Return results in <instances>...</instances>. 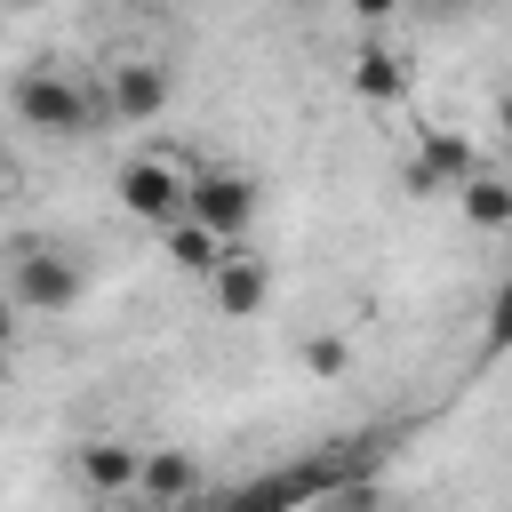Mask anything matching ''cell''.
Segmentation results:
<instances>
[{
  "label": "cell",
  "instance_id": "cell-8",
  "mask_svg": "<svg viewBox=\"0 0 512 512\" xmlns=\"http://www.w3.org/2000/svg\"><path fill=\"white\" fill-rule=\"evenodd\" d=\"M136 496H144V504H192V496H200V464H192L184 448H144Z\"/></svg>",
  "mask_w": 512,
  "mask_h": 512
},
{
  "label": "cell",
  "instance_id": "cell-12",
  "mask_svg": "<svg viewBox=\"0 0 512 512\" xmlns=\"http://www.w3.org/2000/svg\"><path fill=\"white\" fill-rule=\"evenodd\" d=\"M456 208H464L472 232H504V224H512V184L488 176V168H472V176L456 184Z\"/></svg>",
  "mask_w": 512,
  "mask_h": 512
},
{
  "label": "cell",
  "instance_id": "cell-2",
  "mask_svg": "<svg viewBox=\"0 0 512 512\" xmlns=\"http://www.w3.org/2000/svg\"><path fill=\"white\" fill-rule=\"evenodd\" d=\"M256 208H264V192H256V176H240V168H192V176H184V216H200V224L224 232V240H240V232L256 224Z\"/></svg>",
  "mask_w": 512,
  "mask_h": 512
},
{
  "label": "cell",
  "instance_id": "cell-6",
  "mask_svg": "<svg viewBox=\"0 0 512 512\" xmlns=\"http://www.w3.org/2000/svg\"><path fill=\"white\" fill-rule=\"evenodd\" d=\"M104 104H112V120L144 128V120H160V112H168V72H160V64H112Z\"/></svg>",
  "mask_w": 512,
  "mask_h": 512
},
{
  "label": "cell",
  "instance_id": "cell-19",
  "mask_svg": "<svg viewBox=\"0 0 512 512\" xmlns=\"http://www.w3.org/2000/svg\"><path fill=\"white\" fill-rule=\"evenodd\" d=\"M504 248H512V224H504Z\"/></svg>",
  "mask_w": 512,
  "mask_h": 512
},
{
  "label": "cell",
  "instance_id": "cell-13",
  "mask_svg": "<svg viewBox=\"0 0 512 512\" xmlns=\"http://www.w3.org/2000/svg\"><path fill=\"white\" fill-rule=\"evenodd\" d=\"M480 336H488V352H512V272L496 280V296H488V312H480Z\"/></svg>",
  "mask_w": 512,
  "mask_h": 512
},
{
  "label": "cell",
  "instance_id": "cell-1",
  "mask_svg": "<svg viewBox=\"0 0 512 512\" xmlns=\"http://www.w3.org/2000/svg\"><path fill=\"white\" fill-rule=\"evenodd\" d=\"M16 120L32 136H88L96 128V96L64 72H24L16 80Z\"/></svg>",
  "mask_w": 512,
  "mask_h": 512
},
{
  "label": "cell",
  "instance_id": "cell-10",
  "mask_svg": "<svg viewBox=\"0 0 512 512\" xmlns=\"http://www.w3.org/2000/svg\"><path fill=\"white\" fill-rule=\"evenodd\" d=\"M352 96H360V104H400V96H408V64H400V48L368 40V48L352 56Z\"/></svg>",
  "mask_w": 512,
  "mask_h": 512
},
{
  "label": "cell",
  "instance_id": "cell-9",
  "mask_svg": "<svg viewBox=\"0 0 512 512\" xmlns=\"http://www.w3.org/2000/svg\"><path fill=\"white\" fill-rule=\"evenodd\" d=\"M472 168H480V160H472V144H464V136H448V128H424L408 184H416V192H440V184H464Z\"/></svg>",
  "mask_w": 512,
  "mask_h": 512
},
{
  "label": "cell",
  "instance_id": "cell-4",
  "mask_svg": "<svg viewBox=\"0 0 512 512\" xmlns=\"http://www.w3.org/2000/svg\"><path fill=\"white\" fill-rule=\"evenodd\" d=\"M112 192H120V208H128L136 224H168V216H184V168H176V160L136 152V160H120Z\"/></svg>",
  "mask_w": 512,
  "mask_h": 512
},
{
  "label": "cell",
  "instance_id": "cell-16",
  "mask_svg": "<svg viewBox=\"0 0 512 512\" xmlns=\"http://www.w3.org/2000/svg\"><path fill=\"white\" fill-rule=\"evenodd\" d=\"M408 8H424V16H472L480 0H408Z\"/></svg>",
  "mask_w": 512,
  "mask_h": 512
},
{
  "label": "cell",
  "instance_id": "cell-17",
  "mask_svg": "<svg viewBox=\"0 0 512 512\" xmlns=\"http://www.w3.org/2000/svg\"><path fill=\"white\" fill-rule=\"evenodd\" d=\"M8 336H16V296L0 288V352H8Z\"/></svg>",
  "mask_w": 512,
  "mask_h": 512
},
{
  "label": "cell",
  "instance_id": "cell-14",
  "mask_svg": "<svg viewBox=\"0 0 512 512\" xmlns=\"http://www.w3.org/2000/svg\"><path fill=\"white\" fill-rule=\"evenodd\" d=\"M344 360H352L344 336H312V344H304V368H312V376H344Z\"/></svg>",
  "mask_w": 512,
  "mask_h": 512
},
{
  "label": "cell",
  "instance_id": "cell-18",
  "mask_svg": "<svg viewBox=\"0 0 512 512\" xmlns=\"http://www.w3.org/2000/svg\"><path fill=\"white\" fill-rule=\"evenodd\" d=\"M496 128H504V144H512V88L496 96Z\"/></svg>",
  "mask_w": 512,
  "mask_h": 512
},
{
  "label": "cell",
  "instance_id": "cell-15",
  "mask_svg": "<svg viewBox=\"0 0 512 512\" xmlns=\"http://www.w3.org/2000/svg\"><path fill=\"white\" fill-rule=\"evenodd\" d=\"M344 8H352V16H360V24H384V16H400V8H408V0H344Z\"/></svg>",
  "mask_w": 512,
  "mask_h": 512
},
{
  "label": "cell",
  "instance_id": "cell-11",
  "mask_svg": "<svg viewBox=\"0 0 512 512\" xmlns=\"http://www.w3.org/2000/svg\"><path fill=\"white\" fill-rule=\"evenodd\" d=\"M160 232H168V264H176L184 280H208V272H216V256H224V232H208L200 216H168Z\"/></svg>",
  "mask_w": 512,
  "mask_h": 512
},
{
  "label": "cell",
  "instance_id": "cell-5",
  "mask_svg": "<svg viewBox=\"0 0 512 512\" xmlns=\"http://www.w3.org/2000/svg\"><path fill=\"white\" fill-rule=\"evenodd\" d=\"M208 296H216L224 320H256V312L272 304V264H264L256 248L224 240V256H216V272H208Z\"/></svg>",
  "mask_w": 512,
  "mask_h": 512
},
{
  "label": "cell",
  "instance_id": "cell-7",
  "mask_svg": "<svg viewBox=\"0 0 512 512\" xmlns=\"http://www.w3.org/2000/svg\"><path fill=\"white\" fill-rule=\"evenodd\" d=\"M136 464H144V448H128V440H80L72 448V472L88 496H136Z\"/></svg>",
  "mask_w": 512,
  "mask_h": 512
},
{
  "label": "cell",
  "instance_id": "cell-3",
  "mask_svg": "<svg viewBox=\"0 0 512 512\" xmlns=\"http://www.w3.org/2000/svg\"><path fill=\"white\" fill-rule=\"evenodd\" d=\"M8 296H16V312H72L80 304V264L64 248H16Z\"/></svg>",
  "mask_w": 512,
  "mask_h": 512
}]
</instances>
